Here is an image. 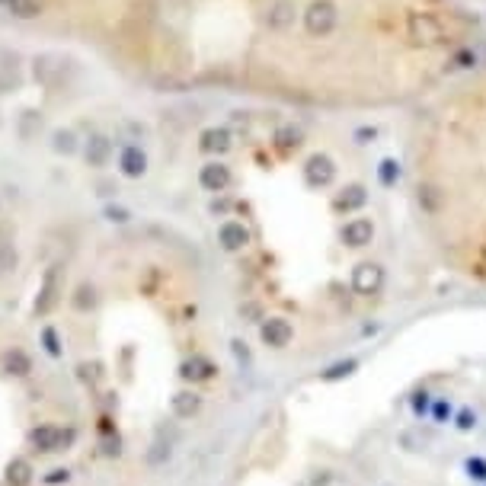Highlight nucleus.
Listing matches in <instances>:
<instances>
[{
  "instance_id": "nucleus-1",
  "label": "nucleus",
  "mask_w": 486,
  "mask_h": 486,
  "mask_svg": "<svg viewBox=\"0 0 486 486\" xmlns=\"http://www.w3.org/2000/svg\"><path fill=\"white\" fill-rule=\"evenodd\" d=\"M406 116L403 173L419 228L444 263L486 285V64Z\"/></svg>"
},
{
  "instance_id": "nucleus-2",
  "label": "nucleus",
  "mask_w": 486,
  "mask_h": 486,
  "mask_svg": "<svg viewBox=\"0 0 486 486\" xmlns=\"http://www.w3.org/2000/svg\"><path fill=\"white\" fill-rule=\"evenodd\" d=\"M118 170H122V176H128V180L144 176L147 173V154L141 151L138 144H125L118 151Z\"/></svg>"
},
{
  "instance_id": "nucleus-3",
  "label": "nucleus",
  "mask_w": 486,
  "mask_h": 486,
  "mask_svg": "<svg viewBox=\"0 0 486 486\" xmlns=\"http://www.w3.org/2000/svg\"><path fill=\"white\" fill-rule=\"evenodd\" d=\"M112 157V141L106 138V135H90V138L84 141V160L90 163V167H106Z\"/></svg>"
},
{
  "instance_id": "nucleus-4",
  "label": "nucleus",
  "mask_w": 486,
  "mask_h": 486,
  "mask_svg": "<svg viewBox=\"0 0 486 486\" xmlns=\"http://www.w3.org/2000/svg\"><path fill=\"white\" fill-rule=\"evenodd\" d=\"M58 74H61V58L58 55H39L32 61V77L39 80L42 87H51L58 80Z\"/></svg>"
},
{
  "instance_id": "nucleus-5",
  "label": "nucleus",
  "mask_w": 486,
  "mask_h": 486,
  "mask_svg": "<svg viewBox=\"0 0 486 486\" xmlns=\"http://www.w3.org/2000/svg\"><path fill=\"white\" fill-rule=\"evenodd\" d=\"M7 10L16 20H35V16L42 13V0H10Z\"/></svg>"
},
{
  "instance_id": "nucleus-6",
  "label": "nucleus",
  "mask_w": 486,
  "mask_h": 486,
  "mask_svg": "<svg viewBox=\"0 0 486 486\" xmlns=\"http://www.w3.org/2000/svg\"><path fill=\"white\" fill-rule=\"evenodd\" d=\"M51 147H55L58 154H74L77 151V135L70 132V128H58V132L51 135Z\"/></svg>"
},
{
  "instance_id": "nucleus-7",
  "label": "nucleus",
  "mask_w": 486,
  "mask_h": 486,
  "mask_svg": "<svg viewBox=\"0 0 486 486\" xmlns=\"http://www.w3.org/2000/svg\"><path fill=\"white\" fill-rule=\"evenodd\" d=\"M39 128H42V116L32 112V109L23 112V116H20V135H23V138H29V135L39 132Z\"/></svg>"
},
{
  "instance_id": "nucleus-8",
  "label": "nucleus",
  "mask_w": 486,
  "mask_h": 486,
  "mask_svg": "<svg viewBox=\"0 0 486 486\" xmlns=\"http://www.w3.org/2000/svg\"><path fill=\"white\" fill-rule=\"evenodd\" d=\"M0 7H10V0H0Z\"/></svg>"
}]
</instances>
